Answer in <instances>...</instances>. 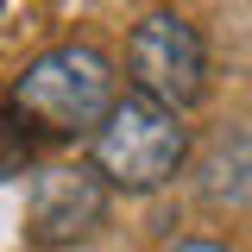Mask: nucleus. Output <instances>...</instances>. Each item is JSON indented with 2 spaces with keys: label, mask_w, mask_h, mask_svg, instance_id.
Listing matches in <instances>:
<instances>
[{
  "label": "nucleus",
  "mask_w": 252,
  "mask_h": 252,
  "mask_svg": "<svg viewBox=\"0 0 252 252\" xmlns=\"http://www.w3.org/2000/svg\"><path fill=\"white\" fill-rule=\"evenodd\" d=\"M6 101L26 114L38 139H82L114 107V63L94 44H51L13 76Z\"/></svg>",
  "instance_id": "f257e3e1"
},
{
  "label": "nucleus",
  "mask_w": 252,
  "mask_h": 252,
  "mask_svg": "<svg viewBox=\"0 0 252 252\" xmlns=\"http://www.w3.org/2000/svg\"><path fill=\"white\" fill-rule=\"evenodd\" d=\"M89 145H94V170L107 189L152 195L189 164V126H183V114L158 107L145 94H114V107L101 114Z\"/></svg>",
  "instance_id": "f03ea898"
},
{
  "label": "nucleus",
  "mask_w": 252,
  "mask_h": 252,
  "mask_svg": "<svg viewBox=\"0 0 252 252\" xmlns=\"http://www.w3.org/2000/svg\"><path fill=\"white\" fill-rule=\"evenodd\" d=\"M126 76H132V94L189 114L208 94V44L183 13H145L126 38Z\"/></svg>",
  "instance_id": "7ed1b4c3"
},
{
  "label": "nucleus",
  "mask_w": 252,
  "mask_h": 252,
  "mask_svg": "<svg viewBox=\"0 0 252 252\" xmlns=\"http://www.w3.org/2000/svg\"><path fill=\"white\" fill-rule=\"evenodd\" d=\"M107 202H114V189L101 183L94 164H38L26 189V246L63 252L89 240L107 220Z\"/></svg>",
  "instance_id": "20e7f679"
},
{
  "label": "nucleus",
  "mask_w": 252,
  "mask_h": 252,
  "mask_svg": "<svg viewBox=\"0 0 252 252\" xmlns=\"http://www.w3.org/2000/svg\"><path fill=\"white\" fill-rule=\"evenodd\" d=\"M195 189L208 208H252V126H227L215 132V145L202 152V170H195Z\"/></svg>",
  "instance_id": "39448f33"
},
{
  "label": "nucleus",
  "mask_w": 252,
  "mask_h": 252,
  "mask_svg": "<svg viewBox=\"0 0 252 252\" xmlns=\"http://www.w3.org/2000/svg\"><path fill=\"white\" fill-rule=\"evenodd\" d=\"M32 145H38V132H32L26 114L0 94V177H13L19 164H32Z\"/></svg>",
  "instance_id": "423d86ee"
},
{
  "label": "nucleus",
  "mask_w": 252,
  "mask_h": 252,
  "mask_svg": "<svg viewBox=\"0 0 252 252\" xmlns=\"http://www.w3.org/2000/svg\"><path fill=\"white\" fill-rule=\"evenodd\" d=\"M170 252H227L220 240H183V246H170Z\"/></svg>",
  "instance_id": "0eeeda50"
}]
</instances>
